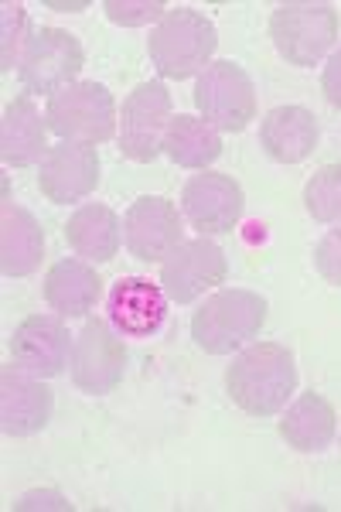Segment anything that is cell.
I'll return each instance as SVG.
<instances>
[{
	"label": "cell",
	"mask_w": 341,
	"mask_h": 512,
	"mask_svg": "<svg viewBox=\"0 0 341 512\" xmlns=\"http://www.w3.org/2000/svg\"><path fill=\"white\" fill-rule=\"evenodd\" d=\"M297 390V362L294 352L280 342H256L232 355L226 369V393L243 414L273 417L287 407Z\"/></svg>",
	"instance_id": "cell-1"
},
{
	"label": "cell",
	"mask_w": 341,
	"mask_h": 512,
	"mask_svg": "<svg viewBox=\"0 0 341 512\" xmlns=\"http://www.w3.org/2000/svg\"><path fill=\"white\" fill-rule=\"evenodd\" d=\"M215 48H219V31L212 18H205L195 7H171L147 38L151 65L174 82L202 76L212 65Z\"/></svg>",
	"instance_id": "cell-2"
},
{
	"label": "cell",
	"mask_w": 341,
	"mask_h": 512,
	"mask_svg": "<svg viewBox=\"0 0 341 512\" xmlns=\"http://www.w3.org/2000/svg\"><path fill=\"white\" fill-rule=\"evenodd\" d=\"M266 311L270 304L263 294L246 287H222L205 297L191 315V338L209 355H232L263 332Z\"/></svg>",
	"instance_id": "cell-3"
},
{
	"label": "cell",
	"mask_w": 341,
	"mask_h": 512,
	"mask_svg": "<svg viewBox=\"0 0 341 512\" xmlns=\"http://www.w3.org/2000/svg\"><path fill=\"white\" fill-rule=\"evenodd\" d=\"M45 120L55 137L86 147H99L113 140L116 123H120L113 93L96 79L72 82V86L58 89L55 96H48Z\"/></svg>",
	"instance_id": "cell-4"
},
{
	"label": "cell",
	"mask_w": 341,
	"mask_h": 512,
	"mask_svg": "<svg viewBox=\"0 0 341 512\" xmlns=\"http://www.w3.org/2000/svg\"><path fill=\"white\" fill-rule=\"evenodd\" d=\"M270 38L287 65L311 69L324 55L335 52V41H338L335 4H314V0L280 4L270 14Z\"/></svg>",
	"instance_id": "cell-5"
},
{
	"label": "cell",
	"mask_w": 341,
	"mask_h": 512,
	"mask_svg": "<svg viewBox=\"0 0 341 512\" xmlns=\"http://www.w3.org/2000/svg\"><path fill=\"white\" fill-rule=\"evenodd\" d=\"M195 110L219 134H243L256 120V86L243 65L219 59L195 79Z\"/></svg>",
	"instance_id": "cell-6"
},
{
	"label": "cell",
	"mask_w": 341,
	"mask_h": 512,
	"mask_svg": "<svg viewBox=\"0 0 341 512\" xmlns=\"http://www.w3.org/2000/svg\"><path fill=\"white\" fill-rule=\"evenodd\" d=\"M82 65H86V52H82L76 35L38 24V28H31V38L24 45L18 79L28 96H55L58 89L76 82Z\"/></svg>",
	"instance_id": "cell-7"
},
{
	"label": "cell",
	"mask_w": 341,
	"mask_h": 512,
	"mask_svg": "<svg viewBox=\"0 0 341 512\" xmlns=\"http://www.w3.org/2000/svg\"><path fill=\"white\" fill-rule=\"evenodd\" d=\"M174 120V99L164 82H140L123 99L120 151L133 164H151L164 154V134Z\"/></svg>",
	"instance_id": "cell-8"
},
{
	"label": "cell",
	"mask_w": 341,
	"mask_h": 512,
	"mask_svg": "<svg viewBox=\"0 0 341 512\" xmlns=\"http://www.w3.org/2000/svg\"><path fill=\"white\" fill-rule=\"evenodd\" d=\"M127 373V345L110 321L89 318L72 345L69 376L82 393L106 396L123 383Z\"/></svg>",
	"instance_id": "cell-9"
},
{
	"label": "cell",
	"mask_w": 341,
	"mask_h": 512,
	"mask_svg": "<svg viewBox=\"0 0 341 512\" xmlns=\"http://www.w3.org/2000/svg\"><path fill=\"white\" fill-rule=\"evenodd\" d=\"M185 243V216L164 195H140L123 216V246L140 263H164Z\"/></svg>",
	"instance_id": "cell-10"
},
{
	"label": "cell",
	"mask_w": 341,
	"mask_h": 512,
	"mask_svg": "<svg viewBox=\"0 0 341 512\" xmlns=\"http://www.w3.org/2000/svg\"><path fill=\"white\" fill-rule=\"evenodd\" d=\"M226 277H229V260L222 253V246L212 243L209 236H198V239H185L161 263L157 284L164 287L171 304H195L198 297H205L219 284H226Z\"/></svg>",
	"instance_id": "cell-11"
},
{
	"label": "cell",
	"mask_w": 341,
	"mask_h": 512,
	"mask_svg": "<svg viewBox=\"0 0 341 512\" xmlns=\"http://www.w3.org/2000/svg\"><path fill=\"white\" fill-rule=\"evenodd\" d=\"M246 192L232 175L222 171H202L191 175L181 188V216L198 229V236H222L243 222Z\"/></svg>",
	"instance_id": "cell-12"
},
{
	"label": "cell",
	"mask_w": 341,
	"mask_h": 512,
	"mask_svg": "<svg viewBox=\"0 0 341 512\" xmlns=\"http://www.w3.org/2000/svg\"><path fill=\"white\" fill-rule=\"evenodd\" d=\"M72 345H76V338L69 335L62 315H28L7 338V352H11L14 366L38 379L62 376L69 369Z\"/></svg>",
	"instance_id": "cell-13"
},
{
	"label": "cell",
	"mask_w": 341,
	"mask_h": 512,
	"mask_svg": "<svg viewBox=\"0 0 341 512\" xmlns=\"http://www.w3.org/2000/svg\"><path fill=\"white\" fill-rule=\"evenodd\" d=\"M99 154L96 147L86 144H55L52 151L45 154V161L38 164V192L48 198L52 205H72L82 202L96 192L99 185Z\"/></svg>",
	"instance_id": "cell-14"
},
{
	"label": "cell",
	"mask_w": 341,
	"mask_h": 512,
	"mask_svg": "<svg viewBox=\"0 0 341 512\" xmlns=\"http://www.w3.org/2000/svg\"><path fill=\"white\" fill-rule=\"evenodd\" d=\"M55 410V393L45 379L24 373L11 362L0 373V431L7 437H31L45 431Z\"/></svg>",
	"instance_id": "cell-15"
},
{
	"label": "cell",
	"mask_w": 341,
	"mask_h": 512,
	"mask_svg": "<svg viewBox=\"0 0 341 512\" xmlns=\"http://www.w3.org/2000/svg\"><path fill=\"white\" fill-rule=\"evenodd\" d=\"M106 311L123 338H154L168 321V294L147 277H120L110 287Z\"/></svg>",
	"instance_id": "cell-16"
},
{
	"label": "cell",
	"mask_w": 341,
	"mask_h": 512,
	"mask_svg": "<svg viewBox=\"0 0 341 512\" xmlns=\"http://www.w3.org/2000/svg\"><path fill=\"white\" fill-rule=\"evenodd\" d=\"M103 301V277L82 256H65L45 274V304L62 318H89Z\"/></svg>",
	"instance_id": "cell-17"
},
{
	"label": "cell",
	"mask_w": 341,
	"mask_h": 512,
	"mask_svg": "<svg viewBox=\"0 0 341 512\" xmlns=\"http://www.w3.org/2000/svg\"><path fill=\"white\" fill-rule=\"evenodd\" d=\"M318 137V117L307 106H277L260 120V147L277 164L307 161L318 147Z\"/></svg>",
	"instance_id": "cell-18"
},
{
	"label": "cell",
	"mask_w": 341,
	"mask_h": 512,
	"mask_svg": "<svg viewBox=\"0 0 341 512\" xmlns=\"http://www.w3.org/2000/svg\"><path fill=\"white\" fill-rule=\"evenodd\" d=\"M48 147V120L41 117L31 96H18L4 106V120H0V158L7 168H31L41 164Z\"/></svg>",
	"instance_id": "cell-19"
},
{
	"label": "cell",
	"mask_w": 341,
	"mask_h": 512,
	"mask_svg": "<svg viewBox=\"0 0 341 512\" xmlns=\"http://www.w3.org/2000/svg\"><path fill=\"white\" fill-rule=\"evenodd\" d=\"M45 256V233L41 222L28 209L4 198L0 205V274L4 277H31Z\"/></svg>",
	"instance_id": "cell-20"
},
{
	"label": "cell",
	"mask_w": 341,
	"mask_h": 512,
	"mask_svg": "<svg viewBox=\"0 0 341 512\" xmlns=\"http://www.w3.org/2000/svg\"><path fill=\"white\" fill-rule=\"evenodd\" d=\"M65 243L69 250L89 263H110L123 246V219L110 205L86 202L65 222Z\"/></svg>",
	"instance_id": "cell-21"
},
{
	"label": "cell",
	"mask_w": 341,
	"mask_h": 512,
	"mask_svg": "<svg viewBox=\"0 0 341 512\" xmlns=\"http://www.w3.org/2000/svg\"><path fill=\"white\" fill-rule=\"evenodd\" d=\"M280 437L301 454H321L338 437V414L321 393H301L280 417Z\"/></svg>",
	"instance_id": "cell-22"
},
{
	"label": "cell",
	"mask_w": 341,
	"mask_h": 512,
	"mask_svg": "<svg viewBox=\"0 0 341 512\" xmlns=\"http://www.w3.org/2000/svg\"><path fill=\"white\" fill-rule=\"evenodd\" d=\"M164 154L191 171H209V164L222 158V134L195 113H174L168 134H164Z\"/></svg>",
	"instance_id": "cell-23"
},
{
	"label": "cell",
	"mask_w": 341,
	"mask_h": 512,
	"mask_svg": "<svg viewBox=\"0 0 341 512\" xmlns=\"http://www.w3.org/2000/svg\"><path fill=\"white\" fill-rule=\"evenodd\" d=\"M304 209L314 222L338 226L341 222V164H324L304 185Z\"/></svg>",
	"instance_id": "cell-24"
},
{
	"label": "cell",
	"mask_w": 341,
	"mask_h": 512,
	"mask_svg": "<svg viewBox=\"0 0 341 512\" xmlns=\"http://www.w3.org/2000/svg\"><path fill=\"white\" fill-rule=\"evenodd\" d=\"M0 21H4V38H0V72H11L14 65H21L24 45L31 38L28 14L21 4H4L0 7Z\"/></svg>",
	"instance_id": "cell-25"
},
{
	"label": "cell",
	"mask_w": 341,
	"mask_h": 512,
	"mask_svg": "<svg viewBox=\"0 0 341 512\" xmlns=\"http://www.w3.org/2000/svg\"><path fill=\"white\" fill-rule=\"evenodd\" d=\"M103 11L120 28H144V24L161 21L168 14V7L161 0H106Z\"/></svg>",
	"instance_id": "cell-26"
},
{
	"label": "cell",
	"mask_w": 341,
	"mask_h": 512,
	"mask_svg": "<svg viewBox=\"0 0 341 512\" xmlns=\"http://www.w3.org/2000/svg\"><path fill=\"white\" fill-rule=\"evenodd\" d=\"M314 270L331 287H341V222L335 229H328L314 246Z\"/></svg>",
	"instance_id": "cell-27"
},
{
	"label": "cell",
	"mask_w": 341,
	"mask_h": 512,
	"mask_svg": "<svg viewBox=\"0 0 341 512\" xmlns=\"http://www.w3.org/2000/svg\"><path fill=\"white\" fill-rule=\"evenodd\" d=\"M321 93H324V99H328L331 106H335V110H341V45L328 55V62H324Z\"/></svg>",
	"instance_id": "cell-28"
},
{
	"label": "cell",
	"mask_w": 341,
	"mask_h": 512,
	"mask_svg": "<svg viewBox=\"0 0 341 512\" xmlns=\"http://www.w3.org/2000/svg\"><path fill=\"white\" fill-rule=\"evenodd\" d=\"M14 509L24 512V509H72V506L65 502L62 492H28L21 495V502Z\"/></svg>",
	"instance_id": "cell-29"
}]
</instances>
